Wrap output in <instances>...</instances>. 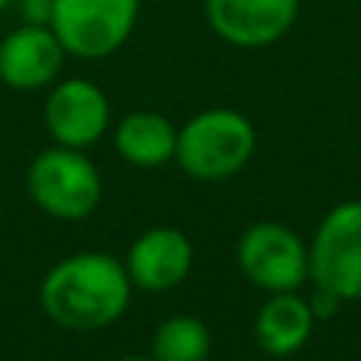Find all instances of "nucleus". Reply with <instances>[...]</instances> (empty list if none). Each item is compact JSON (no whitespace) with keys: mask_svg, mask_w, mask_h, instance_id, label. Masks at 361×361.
<instances>
[{"mask_svg":"<svg viewBox=\"0 0 361 361\" xmlns=\"http://www.w3.org/2000/svg\"><path fill=\"white\" fill-rule=\"evenodd\" d=\"M307 267L317 288L339 301H361V200H345L320 219Z\"/></svg>","mask_w":361,"mask_h":361,"instance_id":"39448f33","label":"nucleus"},{"mask_svg":"<svg viewBox=\"0 0 361 361\" xmlns=\"http://www.w3.org/2000/svg\"><path fill=\"white\" fill-rule=\"evenodd\" d=\"M314 317L307 298H301L298 292H276L263 301L260 314H257V343L276 358L295 355L307 345L314 333Z\"/></svg>","mask_w":361,"mask_h":361,"instance_id":"9b49d317","label":"nucleus"},{"mask_svg":"<svg viewBox=\"0 0 361 361\" xmlns=\"http://www.w3.org/2000/svg\"><path fill=\"white\" fill-rule=\"evenodd\" d=\"M140 19V0H54L51 29L63 51L80 61H102L127 44Z\"/></svg>","mask_w":361,"mask_h":361,"instance_id":"20e7f679","label":"nucleus"},{"mask_svg":"<svg viewBox=\"0 0 361 361\" xmlns=\"http://www.w3.org/2000/svg\"><path fill=\"white\" fill-rule=\"evenodd\" d=\"M114 149L133 169H159L175 159L178 130L165 114L130 111L114 127Z\"/></svg>","mask_w":361,"mask_h":361,"instance_id":"f8f14e48","label":"nucleus"},{"mask_svg":"<svg viewBox=\"0 0 361 361\" xmlns=\"http://www.w3.org/2000/svg\"><path fill=\"white\" fill-rule=\"evenodd\" d=\"M209 349V330L203 320L190 317V314H178V317L159 324L149 343V355L156 361H206Z\"/></svg>","mask_w":361,"mask_h":361,"instance_id":"ddd939ff","label":"nucleus"},{"mask_svg":"<svg viewBox=\"0 0 361 361\" xmlns=\"http://www.w3.org/2000/svg\"><path fill=\"white\" fill-rule=\"evenodd\" d=\"M10 6L19 13L23 23L48 25L51 23V10H54V0H10Z\"/></svg>","mask_w":361,"mask_h":361,"instance_id":"4468645a","label":"nucleus"},{"mask_svg":"<svg viewBox=\"0 0 361 361\" xmlns=\"http://www.w3.org/2000/svg\"><path fill=\"white\" fill-rule=\"evenodd\" d=\"M301 0H203L209 29L235 48H267L288 35Z\"/></svg>","mask_w":361,"mask_h":361,"instance_id":"6e6552de","label":"nucleus"},{"mask_svg":"<svg viewBox=\"0 0 361 361\" xmlns=\"http://www.w3.org/2000/svg\"><path fill=\"white\" fill-rule=\"evenodd\" d=\"M32 203L51 219L80 222L92 216L102 203V175L86 156V149L51 146L38 152L25 175Z\"/></svg>","mask_w":361,"mask_h":361,"instance_id":"7ed1b4c3","label":"nucleus"},{"mask_svg":"<svg viewBox=\"0 0 361 361\" xmlns=\"http://www.w3.org/2000/svg\"><path fill=\"white\" fill-rule=\"evenodd\" d=\"M238 267L269 295L298 292L311 279L307 244L279 222H257L244 231L238 241Z\"/></svg>","mask_w":361,"mask_h":361,"instance_id":"423d86ee","label":"nucleus"},{"mask_svg":"<svg viewBox=\"0 0 361 361\" xmlns=\"http://www.w3.org/2000/svg\"><path fill=\"white\" fill-rule=\"evenodd\" d=\"M124 267L133 288L140 292H171L193 267L190 238L171 225L149 228L130 244Z\"/></svg>","mask_w":361,"mask_h":361,"instance_id":"9d476101","label":"nucleus"},{"mask_svg":"<svg viewBox=\"0 0 361 361\" xmlns=\"http://www.w3.org/2000/svg\"><path fill=\"white\" fill-rule=\"evenodd\" d=\"M111 124V105L108 95L92 80H61L44 99V127L57 146L70 149H89L105 137Z\"/></svg>","mask_w":361,"mask_h":361,"instance_id":"0eeeda50","label":"nucleus"},{"mask_svg":"<svg viewBox=\"0 0 361 361\" xmlns=\"http://www.w3.org/2000/svg\"><path fill=\"white\" fill-rule=\"evenodd\" d=\"M6 6H10V0H0V13H4V10H6Z\"/></svg>","mask_w":361,"mask_h":361,"instance_id":"f3484780","label":"nucleus"},{"mask_svg":"<svg viewBox=\"0 0 361 361\" xmlns=\"http://www.w3.org/2000/svg\"><path fill=\"white\" fill-rule=\"evenodd\" d=\"M63 57L67 51L51 25L23 23L0 42V80L16 92L54 86L63 70Z\"/></svg>","mask_w":361,"mask_h":361,"instance_id":"1a4fd4ad","label":"nucleus"},{"mask_svg":"<svg viewBox=\"0 0 361 361\" xmlns=\"http://www.w3.org/2000/svg\"><path fill=\"white\" fill-rule=\"evenodd\" d=\"M307 305H311V311H314V317H317V320H330L333 314L339 311V305H343V301H339L336 295H330V292H324V288H317V292L307 298Z\"/></svg>","mask_w":361,"mask_h":361,"instance_id":"2eb2a0df","label":"nucleus"},{"mask_svg":"<svg viewBox=\"0 0 361 361\" xmlns=\"http://www.w3.org/2000/svg\"><path fill=\"white\" fill-rule=\"evenodd\" d=\"M257 149V130L235 108H206L178 130V165L197 180H225Z\"/></svg>","mask_w":361,"mask_h":361,"instance_id":"f03ea898","label":"nucleus"},{"mask_svg":"<svg viewBox=\"0 0 361 361\" xmlns=\"http://www.w3.org/2000/svg\"><path fill=\"white\" fill-rule=\"evenodd\" d=\"M130 276L121 260L99 250L63 257L44 273L38 301L51 324L63 330H105L124 317L130 305Z\"/></svg>","mask_w":361,"mask_h":361,"instance_id":"f257e3e1","label":"nucleus"},{"mask_svg":"<svg viewBox=\"0 0 361 361\" xmlns=\"http://www.w3.org/2000/svg\"><path fill=\"white\" fill-rule=\"evenodd\" d=\"M118 361H156L152 355H127V358H118Z\"/></svg>","mask_w":361,"mask_h":361,"instance_id":"dca6fc26","label":"nucleus"}]
</instances>
